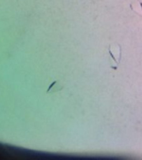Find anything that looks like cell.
Instances as JSON below:
<instances>
[{
  "label": "cell",
  "mask_w": 142,
  "mask_h": 160,
  "mask_svg": "<svg viewBox=\"0 0 142 160\" xmlns=\"http://www.w3.org/2000/svg\"><path fill=\"white\" fill-rule=\"evenodd\" d=\"M108 50H109V53H110V54H111V57H112L113 60H114V62H116V64H118L119 62H117L116 59V58L114 57V55H113V53H112L111 50V46H109V48H108Z\"/></svg>",
  "instance_id": "cell-1"
},
{
  "label": "cell",
  "mask_w": 142,
  "mask_h": 160,
  "mask_svg": "<svg viewBox=\"0 0 142 160\" xmlns=\"http://www.w3.org/2000/svg\"><path fill=\"white\" fill-rule=\"evenodd\" d=\"M140 7H141V9H142V3H141V2H140Z\"/></svg>",
  "instance_id": "cell-2"
}]
</instances>
